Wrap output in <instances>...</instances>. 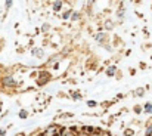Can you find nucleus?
Listing matches in <instances>:
<instances>
[{"label": "nucleus", "instance_id": "15", "mask_svg": "<svg viewBox=\"0 0 152 136\" xmlns=\"http://www.w3.org/2000/svg\"><path fill=\"white\" fill-rule=\"evenodd\" d=\"M132 133H133L132 130H126V136H130V135H132Z\"/></svg>", "mask_w": 152, "mask_h": 136}, {"label": "nucleus", "instance_id": "10", "mask_svg": "<svg viewBox=\"0 0 152 136\" xmlns=\"http://www.w3.org/2000/svg\"><path fill=\"white\" fill-rule=\"evenodd\" d=\"M71 15H72V10H66V12H65V13H64L62 16H64V19H68V18H69Z\"/></svg>", "mask_w": 152, "mask_h": 136}, {"label": "nucleus", "instance_id": "3", "mask_svg": "<svg viewBox=\"0 0 152 136\" xmlns=\"http://www.w3.org/2000/svg\"><path fill=\"white\" fill-rule=\"evenodd\" d=\"M59 136H78V135L74 132V129H62Z\"/></svg>", "mask_w": 152, "mask_h": 136}, {"label": "nucleus", "instance_id": "12", "mask_svg": "<svg viewBox=\"0 0 152 136\" xmlns=\"http://www.w3.org/2000/svg\"><path fill=\"white\" fill-rule=\"evenodd\" d=\"M103 39H105V34H103V33H99V34L96 36V40H98V42H102Z\"/></svg>", "mask_w": 152, "mask_h": 136}, {"label": "nucleus", "instance_id": "9", "mask_svg": "<svg viewBox=\"0 0 152 136\" xmlns=\"http://www.w3.org/2000/svg\"><path fill=\"white\" fill-rule=\"evenodd\" d=\"M145 136H152V124L148 126V129H146V132H145Z\"/></svg>", "mask_w": 152, "mask_h": 136}, {"label": "nucleus", "instance_id": "16", "mask_svg": "<svg viewBox=\"0 0 152 136\" xmlns=\"http://www.w3.org/2000/svg\"><path fill=\"white\" fill-rule=\"evenodd\" d=\"M37 136H42V135H37Z\"/></svg>", "mask_w": 152, "mask_h": 136}, {"label": "nucleus", "instance_id": "14", "mask_svg": "<svg viewBox=\"0 0 152 136\" xmlns=\"http://www.w3.org/2000/svg\"><path fill=\"white\" fill-rule=\"evenodd\" d=\"M134 111H136V112H140V111H142V108H140V107H136V108H134Z\"/></svg>", "mask_w": 152, "mask_h": 136}, {"label": "nucleus", "instance_id": "8", "mask_svg": "<svg viewBox=\"0 0 152 136\" xmlns=\"http://www.w3.org/2000/svg\"><path fill=\"white\" fill-rule=\"evenodd\" d=\"M78 18H80V13H78V12H72V15H71V19H72V21H77Z\"/></svg>", "mask_w": 152, "mask_h": 136}, {"label": "nucleus", "instance_id": "2", "mask_svg": "<svg viewBox=\"0 0 152 136\" xmlns=\"http://www.w3.org/2000/svg\"><path fill=\"white\" fill-rule=\"evenodd\" d=\"M1 86H3V87H15V86H16V80H15L12 76L1 77Z\"/></svg>", "mask_w": 152, "mask_h": 136}, {"label": "nucleus", "instance_id": "11", "mask_svg": "<svg viewBox=\"0 0 152 136\" xmlns=\"http://www.w3.org/2000/svg\"><path fill=\"white\" fill-rule=\"evenodd\" d=\"M27 115H28V112H27L25 110H21V112H19V117H21V118H27Z\"/></svg>", "mask_w": 152, "mask_h": 136}, {"label": "nucleus", "instance_id": "4", "mask_svg": "<svg viewBox=\"0 0 152 136\" xmlns=\"http://www.w3.org/2000/svg\"><path fill=\"white\" fill-rule=\"evenodd\" d=\"M33 55L37 56V58H42L43 56V49H33Z\"/></svg>", "mask_w": 152, "mask_h": 136}, {"label": "nucleus", "instance_id": "17", "mask_svg": "<svg viewBox=\"0 0 152 136\" xmlns=\"http://www.w3.org/2000/svg\"><path fill=\"white\" fill-rule=\"evenodd\" d=\"M0 79H1V77H0Z\"/></svg>", "mask_w": 152, "mask_h": 136}, {"label": "nucleus", "instance_id": "6", "mask_svg": "<svg viewBox=\"0 0 152 136\" xmlns=\"http://www.w3.org/2000/svg\"><path fill=\"white\" fill-rule=\"evenodd\" d=\"M145 112H148V114H152V104H146L145 105Z\"/></svg>", "mask_w": 152, "mask_h": 136}, {"label": "nucleus", "instance_id": "13", "mask_svg": "<svg viewBox=\"0 0 152 136\" xmlns=\"http://www.w3.org/2000/svg\"><path fill=\"white\" fill-rule=\"evenodd\" d=\"M89 107H96V102L95 101H89Z\"/></svg>", "mask_w": 152, "mask_h": 136}, {"label": "nucleus", "instance_id": "5", "mask_svg": "<svg viewBox=\"0 0 152 136\" xmlns=\"http://www.w3.org/2000/svg\"><path fill=\"white\" fill-rule=\"evenodd\" d=\"M115 71H117V67H114V65H112V67H109V68L106 70V74H108V76H114V74H115Z\"/></svg>", "mask_w": 152, "mask_h": 136}, {"label": "nucleus", "instance_id": "7", "mask_svg": "<svg viewBox=\"0 0 152 136\" xmlns=\"http://www.w3.org/2000/svg\"><path fill=\"white\" fill-rule=\"evenodd\" d=\"M61 6H62V1H55L53 3V10H59Z\"/></svg>", "mask_w": 152, "mask_h": 136}, {"label": "nucleus", "instance_id": "1", "mask_svg": "<svg viewBox=\"0 0 152 136\" xmlns=\"http://www.w3.org/2000/svg\"><path fill=\"white\" fill-rule=\"evenodd\" d=\"M61 132H62V129H61L59 126L53 124V126H49V127L42 133V136H59L61 135Z\"/></svg>", "mask_w": 152, "mask_h": 136}]
</instances>
